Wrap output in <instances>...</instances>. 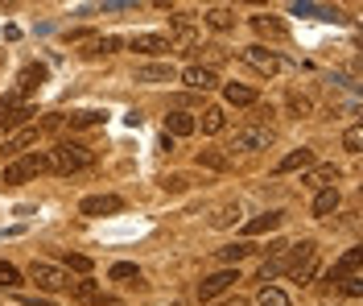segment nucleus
<instances>
[{"mask_svg": "<svg viewBox=\"0 0 363 306\" xmlns=\"http://www.w3.org/2000/svg\"><path fill=\"white\" fill-rule=\"evenodd\" d=\"M91 162H95V153L79 141H58L45 153V165H50L54 174H79V170H87Z\"/></svg>", "mask_w": 363, "mask_h": 306, "instance_id": "nucleus-1", "label": "nucleus"}, {"mask_svg": "<svg viewBox=\"0 0 363 306\" xmlns=\"http://www.w3.org/2000/svg\"><path fill=\"white\" fill-rule=\"evenodd\" d=\"M45 170H50V165H45V153H21V158H13V162L4 165L0 182H4V187H25V182H33Z\"/></svg>", "mask_w": 363, "mask_h": 306, "instance_id": "nucleus-2", "label": "nucleus"}, {"mask_svg": "<svg viewBox=\"0 0 363 306\" xmlns=\"http://www.w3.org/2000/svg\"><path fill=\"white\" fill-rule=\"evenodd\" d=\"M29 116H38V108H33V104H25L21 92H9L4 99H0V129H4V133H17V129H25V124H29Z\"/></svg>", "mask_w": 363, "mask_h": 306, "instance_id": "nucleus-3", "label": "nucleus"}, {"mask_svg": "<svg viewBox=\"0 0 363 306\" xmlns=\"http://www.w3.org/2000/svg\"><path fill=\"white\" fill-rule=\"evenodd\" d=\"M29 282L38 285V290L58 294V290H70V273L58 269V265H50V261H33V265H29Z\"/></svg>", "mask_w": 363, "mask_h": 306, "instance_id": "nucleus-4", "label": "nucleus"}, {"mask_svg": "<svg viewBox=\"0 0 363 306\" xmlns=\"http://www.w3.org/2000/svg\"><path fill=\"white\" fill-rule=\"evenodd\" d=\"M235 282H240V269H219V273H211V278L199 282V298H203V302H219Z\"/></svg>", "mask_w": 363, "mask_h": 306, "instance_id": "nucleus-5", "label": "nucleus"}, {"mask_svg": "<svg viewBox=\"0 0 363 306\" xmlns=\"http://www.w3.org/2000/svg\"><path fill=\"white\" fill-rule=\"evenodd\" d=\"M244 62H248L252 71H260V75H281L285 71V58H281L277 50H269V46H244Z\"/></svg>", "mask_w": 363, "mask_h": 306, "instance_id": "nucleus-6", "label": "nucleus"}, {"mask_svg": "<svg viewBox=\"0 0 363 306\" xmlns=\"http://www.w3.org/2000/svg\"><path fill=\"white\" fill-rule=\"evenodd\" d=\"M272 145V129L269 124H244L235 133V145L231 149H244V153H256V149H269Z\"/></svg>", "mask_w": 363, "mask_h": 306, "instance_id": "nucleus-7", "label": "nucleus"}, {"mask_svg": "<svg viewBox=\"0 0 363 306\" xmlns=\"http://www.w3.org/2000/svg\"><path fill=\"white\" fill-rule=\"evenodd\" d=\"M38 137H42V124H25V129H17V133L4 137V149H0V153H4V158H21L29 145H38Z\"/></svg>", "mask_w": 363, "mask_h": 306, "instance_id": "nucleus-8", "label": "nucleus"}, {"mask_svg": "<svg viewBox=\"0 0 363 306\" xmlns=\"http://www.w3.org/2000/svg\"><path fill=\"white\" fill-rule=\"evenodd\" d=\"M124 212V199L120 195H91L79 203V215H116Z\"/></svg>", "mask_w": 363, "mask_h": 306, "instance_id": "nucleus-9", "label": "nucleus"}, {"mask_svg": "<svg viewBox=\"0 0 363 306\" xmlns=\"http://www.w3.org/2000/svg\"><path fill=\"white\" fill-rule=\"evenodd\" d=\"M339 178H342V170L335 162H326V165H314L301 182H306L310 190H326V187H339Z\"/></svg>", "mask_w": 363, "mask_h": 306, "instance_id": "nucleus-10", "label": "nucleus"}, {"mask_svg": "<svg viewBox=\"0 0 363 306\" xmlns=\"http://www.w3.org/2000/svg\"><path fill=\"white\" fill-rule=\"evenodd\" d=\"M182 83L194 87V92H211V87L219 83V75L211 71V67H186V71H182Z\"/></svg>", "mask_w": 363, "mask_h": 306, "instance_id": "nucleus-11", "label": "nucleus"}, {"mask_svg": "<svg viewBox=\"0 0 363 306\" xmlns=\"http://www.w3.org/2000/svg\"><path fill=\"white\" fill-rule=\"evenodd\" d=\"M339 203H342L339 187H326V190H318V195H314V203H310V215H318V219H326L330 212H339Z\"/></svg>", "mask_w": 363, "mask_h": 306, "instance_id": "nucleus-12", "label": "nucleus"}, {"mask_svg": "<svg viewBox=\"0 0 363 306\" xmlns=\"http://www.w3.org/2000/svg\"><path fill=\"white\" fill-rule=\"evenodd\" d=\"M108 282H120V285H136V290H140V285H145V273L136 269L133 261H116L112 269H108Z\"/></svg>", "mask_w": 363, "mask_h": 306, "instance_id": "nucleus-13", "label": "nucleus"}, {"mask_svg": "<svg viewBox=\"0 0 363 306\" xmlns=\"http://www.w3.org/2000/svg\"><path fill=\"white\" fill-rule=\"evenodd\" d=\"M330 278H335V282H359V248H347Z\"/></svg>", "mask_w": 363, "mask_h": 306, "instance_id": "nucleus-14", "label": "nucleus"}, {"mask_svg": "<svg viewBox=\"0 0 363 306\" xmlns=\"http://www.w3.org/2000/svg\"><path fill=\"white\" fill-rule=\"evenodd\" d=\"M128 50H136V54H165L169 38L165 33H136L133 42H128Z\"/></svg>", "mask_w": 363, "mask_h": 306, "instance_id": "nucleus-15", "label": "nucleus"}, {"mask_svg": "<svg viewBox=\"0 0 363 306\" xmlns=\"http://www.w3.org/2000/svg\"><path fill=\"white\" fill-rule=\"evenodd\" d=\"M281 219H285L281 212L252 215V219H244V236H264V232H277V228H281Z\"/></svg>", "mask_w": 363, "mask_h": 306, "instance_id": "nucleus-16", "label": "nucleus"}, {"mask_svg": "<svg viewBox=\"0 0 363 306\" xmlns=\"http://www.w3.org/2000/svg\"><path fill=\"white\" fill-rule=\"evenodd\" d=\"M194 129H199V124H194L190 112H169V116H165V137H174V141H178V137H190Z\"/></svg>", "mask_w": 363, "mask_h": 306, "instance_id": "nucleus-17", "label": "nucleus"}, {"mask_svg": "<svg viewBox=\"0 0 363 306\" xmlns=\"http://www.w3.org/2000/svg\"><path fill=\"white\" fill-rule=\"evenodd\" d=\"M314 165V149H294L277 162V174H294V170H310Z\"/></svg>", "mask_w": 363, "mask_h": 306, "instance_id": "nucleus-18", "label": "nucleus"}, {"mask_svg": "<svg viewBox=\"0 0 363 306\" xmlns=\"http://www.w3.org/2000/svg\"><path fill=\"white\" fill-rule=\"evenodd\" d=\"M281 273H289V244L260 265V282H272V278H281Z\"/></svg>", "mask_w": 363, "mask_h": 306, "instance_id": "nucleus-19", "label": "nucleus"}, {"mask_svg": "<svg viewBox=\"0 0 363 306\" xmlns=\"http://www.w3.org/2000/svg\"><path fill=\"white\" fill-rule=\"evenodd\" d=\"M223 99H227V104H235V108H252V104H256V92L244 87V83H227Z\"/></svg>", "mask_w": 363, "mask_h": 306, "instance_id": "nucleus-20", "label": "nucleus"}, {"mask_svg": "<svg viewBox=\"0 0 363 306\" xmlns=\"http://www.w3.org/2000/svg\"><path fill=\"white\" fill-rule=\"evenodd\" d=\"M297 17H318V21H339V9H326V4H294Z\"/></svg>", "mask_w": 363, "mask_h": 306, "instance_id": "nucleus-21", "label": "nucleus"}, {"mask_svg": "<svg viewBox=\"0 0 363 306\" xmlns=\"http://www.w3.org/2000/svg\"><path fill=\"white\" fill-rule=\"evenodd\" d=\"M194 124H199L203 133H211V137H215V133H223L227 116H223V108H206V112H203V120H194Z\"/></svg>", "mask_w": 363, "mask_h": 306, "instance_id": "nucleus-22", "label": "nucleus"}, {"mask_svg": "<svg viewBox=\"0 0 363 306\" xmlns=\"http://www.w3.org/2000/svg\"><path fill=\"white\" fill-rule=\"evenodd\" d=\"M248 253H256L248 240H235V244H227V248H219V261H227V265H240V261L248 257Z\"/></svg>", "mask_w": 363, "mask_h": 306, "instance_id": "nucleus-23", "label": "nucleus"}, {"mask_svg": "<svg viewBox=\"0 0 363 306\" xmlns=\"http://www.w3.org/2000/svg\"><path fill=\"white\" fill-rule=\"evenodd\" d=\"M70 294H74L79 302H99V298H104V290L95 282H70Z\"/></svg>", "mask_w": 363, "mask_h": 306, "instance_id": "nucleus-24", "label": "nucleus"}, {"mask_svg": "<svg viewBox=\"0 0 363 306\" xmlns=\"http://www.w3.org/2000/svg\"><path fill=\"white\" fill-rule=\"evenodd\" d=\"M235 219H240V203H223L219 212L211 215V228H231Z\"/></svg>", "mask_w": 363, "mask_h": 306, "instance_id": "nucleus-25", "label": "nucleus"}, {"mask_svg": "<svg viewBox=\"0 0 363 306\" xmlns=\"http://www.w3.org/2000/svg\"><path fill=\"white\" fill-rule=\"evenodd\" d=\"M203 21L211 25V29H231V25H235V13H231V9H223V4H219V9H211V13H206Z\"/></svg>", "mask_w": 363, "mask_h": 306, "instance_id": "nucleus-26", "label": "nucleus"}, {"mask_svg": "<svg viewBox=\"0 0 363 306\" xmlns=\"http://www.w3.org/2000/svg\"><path fill=\"white\" fill-rule=\"evenodd\" d=\"M169 79H174L169 67H140L136 71V83H169Z\"/></svg>", "mask_w": 363, "mask_h": 306, "instance_id": "nucleus-27", "label": "nucleus"}, {"mask_svg": "<svg viewBox=\"0 0 363 306\" xmlns=\"http://www.w3.org/2000/svg\"><path fill=\"white\" fill-rule=\"evenodd\" d=\"M256 306H289V294H285V290H277V285H264V290H260V298H256Z\"/></svg>", "mask_w": 363, "mask_h": 306, "instance_id": "nucleus-28", "label": "nucleus"}, {"mask_svg": "<svg viewBox=\"0 0 363 306\" xmlns=\"http://www.w3.org/2000/svg\"><path fill=\"white\" fill-rule=\"evenodd\" d=\"M256 25V33H272V38H285V21H277V17H252Z\"/></svg>", "mask_w": 363, "mask_h": 306, "instance_id": "nucleus-29", "label": "nucleus"}, {"mask_svg": "<svg viewBox=\"0 0 363 306\" xmlns=\"http://www.w3.org/2000/svg\"><path fill=\"white\" fill-rule=\"evenodd\" d=\"M70 129H95V124H104V112H74V116H67Z\"/></svg>", "mask_w": 363, "mask_h": 306, "instance_id": "nucleus-30", "label": "nucleus"}, {"mask_svg": "<svg viewBox=\"0 0 363 306\" xmlns=\"http://www.w3.org/2000/svg\"><path fill=\"white\" fill-rule=\"evenodd\" d=\"M42 79H45V67H38V62H33V67H25V71H21V95H25V92H33Z\"/></svg>", "mask_w": 363, "mask_h": 306, "instance_id": "nucleus-31", "label": "nucleus"}, {"mask_svg": "<svg viewBox=\"0 0 363 306\" xmlns=\"http://www.w3.org/2000/svg\"><path fill=\"white\" fill-rule=\"evenodd\" d=\"M342 149H347V153H359L363 149V129L359 124H351V129L342 133Z\"/></svg>", "mask_w": 363, "mask_h": 306, "instance_id": "nucleus-32", "label": "nucleus"}, {"mask_svg": "<svg viewBox=\"0 0 363 306\" xmlns=\"http://www.w3.org/2000/svg\"><path fill=\"white\" fill-rule=\"evenodd\" d=\"M0 285H4V290H17V285H21V269H13L9 261H0Z\"/></svg>", "mask_w": 363, "mask_h": 306, "instance_id": "nucleus-33", "label": "nucleus"}, {"mask_svg": "<svg viewBox=\"0 0 363 306\" xmlns=\"http://www.w3.org/2000/svg\"><path fill=\"white\" fill-rule=\"evenodd\" d=\"M62 261H67V269H74V273H87L91 269V257H83V253H62Z\"/></svg>", "mask_w": 363, "mask_h": 306, "instance_id": "nucleus-34", "label": "nucleus"}, {"mask_svg": "<svg viewBox=\"0 0 363 306\" xmlns=\"http://www.w3.org/2000/svg\"><path fill=\"white\" fill-rule=\"evenodd\" d=\"M199 165H211V170H227V158H223V153H215V149H206V153H199Z\"/></svg>", "mask_w": 363, "mask_h": 306, "instance_id": "nucleus-35", "label": "nucleus"}, {"mask_svg": "<svg viewBox=\"0 0 363 306\" xmlns=\"http://www.w3.org/2000/svg\"><path fill=\"white\" fill-rule=\"evenodd\" d=\"M124 46V42H120V38H112V33H108V38H99V42H95V50H91V54H116V50Z\"/></svg>", "mask_w": 363, "mask_h": 306, "instance_id": "nucleus-36", "label": "nucleus"}, {"mask_svg": "<svg viewBox=\"0 0 363 306\" xmlns=\"http://www.w3.org/2000/svg\"><path fill=\"white\" fill-rule=\"evenodd\" d=\"M289 108H294V112H310V99H306V95H294Z\"/></svg>", "mask_w": 363, "mask_h": 306, "instance_id": "nucleus-37", "label": "nucleus"}, {"mask_svg": "<svg viewBox=\"0 0 363 306\" xmlns=\"http://www.w3.org/2000/svg\"><path fill=\"white\" fill-rule=\"evenodd\" d=\"M21 302H25V306H54L50 298H21Z\"/></svg>", "mask_w": 363, "mask_h": 306, "instance_id": "nucleus-38", "label": "nucleus"}, {"mask_svg": "<svg viewBox=\"0 0 363 306\" xmlns=\"http://www.w3.org/2000/svg\"><path fill=\"white\" fill-rule=\"evenodd\" d=\"M211 306H248L244 298H223V302H211Z\"/></svg>", "mask_w": 363, "mask_h": 306, "instance_id": "nucleus-39", "label": "nucleus"}]
</instances>
